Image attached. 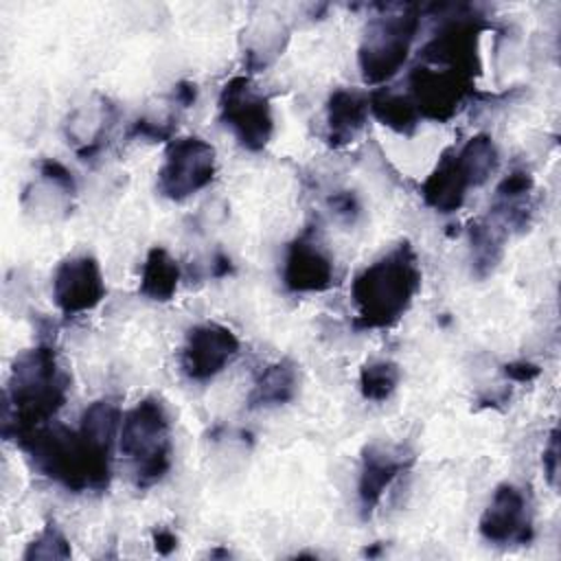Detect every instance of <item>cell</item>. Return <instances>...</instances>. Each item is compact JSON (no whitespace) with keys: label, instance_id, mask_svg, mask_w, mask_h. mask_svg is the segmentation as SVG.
I'll use <instances>...</instances> for the list:
<instances>
[{"label":"cell","instance_id":"6da1fadb","mask_svg":"<svg viewBox=\"0 0 561 561\" xmlns=\"http://www.w3.org/2000/svg\"><path fill=\"white\" fill-rule=\"evenodd\" d=\"M68 394V375L50 346L20 353L11 366L4 392L2 432L20 443L37 427L50 423Z\"/></svg>","mask_w":561,"mask_h":561},{"label":"cell","instance_id":"7a4b0ae2","mask_svg":"<svg viewBox=\"0 0 561 561\" xmlns=\"http://www.w3.org/2000/svg\"><path fill=\"white\" fill-rule=\"evenodd\" d=\"M20 447L42 476L68 491H103L110 484L112 449L101 447L79 427L70 430L50 421L24 436Z\"/></svg>","mask_w":561,"mask_h":561},{"label":"cell","instance_id":"3957f363","mask_svg":"<svg viewBox=\"0 0 561 561\" xmlns=\"http://www.w3.org/2000/svg\"><path fill=\"white\" fill-rule=\"evenodd\" d=\"M421 289V267L408 241L366 265L351 285L357 329H388L397 324Z\"/></svg>","mask_w":561,"mask_h":561},{"label":"cell","instance_id":"277c9868","mask_svg":"<svg viewBox=\"0 0 561 561\" xmlns=\"http://www.w3.org/2000/svg\"><path fill=\"white\" fill-rule=\"evenodd\" d=\"M118 449L138 489L158 484L171 469V419L158 397H145L121 419Z\"/></svg>","mask_w":561,"mask_h":561},{"label":"cell","instance_id":"5b68a950","mask_svg":"<svg viewBox=\"0 0 561 561\" xmlns=\"http://www.w3.org/2000/svg\"><path fill=\"white\" fill-rule=\"evenodd\" d=\"M419 9L414 4L397 7L370 20L359 50L357 66L364 83L383 88L408 61L412 42L419 31Z\"/></svg>","mask_w":561,"mask_h":561},{"label":"cell","instance_id":"8992f818","mask_svg":"<svg viewBox=\"0 0 561 561\" xmlns=\"http://www.w3.org/2000/svg\"><path fill=\"white\" fill-rule=\"evenodd\" d=\"M217 173V153L199 136H184L169 142L158 169V193L171 202H184L206 188Z\"/></svg>","mask_w":561,"mask_h":561},{"label":"cell","instance_id":"52a82bcc","mask_svg":"<svg viewBox=\"0 0 561 561\" xmlns=\"http://www.w3.org/2000/svg\"><path fill=\"white\" fill-rule=\"evenodd\" d=\"M219 118L248 151H261L272 140V105L248 75H237L221 88Z\"/></svg>","mask_w":561,"mask_h":561},{"label":"cell","instance_id":"ba28073f","mask_svg":"<svg viewBox=\"0 0 561 561\" xmlns=\"http://www.w3.org/2000/svg\"><path fill=\"white\" fill-rule=\"evenodd\" d=\"M239 337L219 322H199L186 331L180 366L191 381H210L239 355Z\"/></svg>","mask_w":561,"mask_h":561},{"label":"cell","instance_id":"9c48e42d","mask_svg":"<svg viewBox=\"0 0 561 561\" xmlns=\"http://www.w3.org/2000/svg\"><path fill=\"white\" fill-rule=\"evenodd\" d=\"M473 77L462 72L440 68V66H419L410 75V99L421 118L449 121L458 107L467 101L471 92Z\"/></svg>","mask_w":561,"mask_h":561},{"label":"cell","instance_id":"30bf717a","mask_svg":"<svg viewBox=\"0 0 561 561\" xmlns=\"http://www.w3.org/2000/svg\"><path fill=\"white\" fill-rule=\"evenodd\" d=\"M53 302L64 316H81L101 305L105 298V280L101 265L90 254L64 259L53 274Z\"/></svg>","mask_w":561,"mask_h":561},{"label":"cell","instance_id":"8fae6325","mask_svg":"<svg viewBox=\"0 0 561 561\" xmlns=\"http://www.w3.org/2000/svg\"><path fill=\"white\" fill-rule=\"evenodd\" d=\"M478 530L493 546L528 543L533 539V517L524 491L511 482L497 484L480 515Z\"/></svg>","mask_w":561,"mask_h":561},{"label":"cell","instance_id":"7c38bea8","mask_svg":"<svg viewBox=\"0 0 561 561\" xmlns=\"http://www.w3.org/2000/svg\"><path fill=\"white\" fill-rule=\"evenodd\" d=\"M283 283L294 294H320L335 283L333 259L311 230H305L287 245Z\"/></svg>","mask_w":561,"mask_h":561},{"label":"cell","instance_id":"4fadbf2b","mask_svg":"<svg viewBox=\"0 0 561 561\" xmlns=\"http://www.w3.org/2000/svg\"><path fill=\"white\" fill-rule=\"evenodd\" d=\"M478 20L480 18L471 15L445 20L423 50L425 61L430 66L449 68L473 77L478 68V39L482 31Z\"/></svg>","mask_w":561,"mask_h":561},{"label":"cell","instance_id":"5bb4252c","mask_svg":"<svg viewBox=\"0 0 561 561\" xmlns=\"http://www.w3.org/2000/svg\"><path fill=\"white\" fill-rule=\"evenodd\" d=\"M412 456L401 447L370 443L362 449L359 476H357V500L362 517H370L381 504L392 482L410 467Z\"/></svg>","mask_w":561,"mask_h":561},{"label":"cell","instance_id":"9a60e30c","mask_svg":"<svg viewBox=\"0 0 561 561\" xmlns=\"http://www.w3.org/2000/svg\"><path fill=\"white\" fill-rule=\"evenodd\" d=\"M469 188H473L465 167L458 160L456 149H447L436 167L430 171V175L421 184V197L425 206L440 215L456 213L465 199Z\"/></svg>","mask_w":561,"mask_h":561},{"label":"cell","instance_id":"2e32d148","mask_svg":"<svg viewBox=\"0 0 561 561\" xmlns=\"http://www.w3.org/2000/svg\"><path fill=\"white\" fill-rule=\"evenodd\" d=\"M368 94L335 88L327 101V142L335 149L355 142L368 121Z\"/></svg>","mask_w":561,"mask_h":561},{"label":"cell","instance_id":"e0dca14e","mask_svg":"<svg viewBox=\"0 0 561 561\" xmlns=\"http://www.w3.org/2000/svg\"><path fill=\"white\" fill-rule=\"evenodd\" d=\"M298 368L291 359H278L261 370L256 377L250 394H248V408L250 410H267L287 405L298 394Z\"/></svg>","mask_w":561,"mask_h":561},{"label":"cell","instance_id":"ac0fdd59","mask_svg":"<svg viewBox=\"0 0 561 561\" xmlns=\"http://www.w3.org/2000/svg\"><path fill=\"white\" fill-rule=\"evenodd\" d=\"M180 285V265L167 248L153 245L142 263L138 291L153 302H169Z\"/></svg>","mask_w":561,"mask_h":561},{"label":"cell","instance_id":"d6986e66","mask_svg":"<svg viewBox=\"0 0 561 561\" xmlns=\"http://www.w3.org/2000/svg\"><path fill=\"white\" fill-rule=\"evenodd\" d=\"M368 110L381 125L401 136H412L421 121L412 99L390 88H375L368 94Z\"/></svg>","mask_w":561,"mask_h":561},{"label":"cell","instance_id":"ffe728a7","mask_svg":"<svg viewBox=\"0 0 561 561\" xmlns=\"http://www.w3.org/2000/svg\"><path fill=\"white\" fill-rule=\"evenodd\" d=\"M506 232L500 221L476 219L469 228V245H471V267L478 278H486L493 274L497 263L504 256Z\"/></svg>","mask_w":561,"mask_h":561},{"label":"cell","instance_id":"44dd1931","mask_svg":"<svg viewBox=\"0 0 561 561\" xmlns=\"http://www.w3.org/2000/svg\"><path fill=\"white\" fill-rule=\"evenodd\" d=\"M456 153H458V160L465 167L473 188L482 186L500 167V151L489 134L471 136Z\"/></svg>","mask_w":561,"mask_h":561},{"label":"cell","instance_id":"7402d4cb","mask_svg":"<svg viewBox=\"0 0 561 561\" xmlns=\"http://www.w3.org/2000/svg\"><path fill=\"white\" fill-rule=\"evenodd\" d=\"M401 381V368L390 359H373L359 370V392L366 401H388Z\"/></svg>","mask_w":561,"mask_h":561},{"label":"cell","instance_id":"603a6c76","mask_svg":"<svg viewBox=\"0 0 561 561\" xmlns=\"http://www.w3.org/2000/svg\"><path fill=\"white\" fill-rule=\"evenodd\" d=\"M70 554H72V550H70L68 539L64 537V533L55 524H48L26 546L22 559L24 561H33V559H68Z\"/></svg>","mask_w":561,"mask_h":561},{"label":"cell","instance_id":"cb8c5ba5","mask_svg":"<svg viewBox=\"0 0 561 561\" xmlns=\"http://www.w3.org/2000/svg\"><path fill=\"white\" fill-rule=\"evenodd\" d=\"M39 178H42L44 182H48V184L61 188V191L68 193V195L75 193V178H72V173H70L61 162H57V160H53V158L42 160V164H39Z\"/></svg>","mask_w":561,"mask_h":561},{"label":"cell","instance_id":"d4e9b609","mask_svg":"<svg viewBox=\"0 0 561 561\" xmlns=\"http://www.w3.org/2000/svg\"><path fill=\"white\" fill-rule=\"evenodd\" d=\"M329 208L344 224H355V219L359 217V210H362L359 199L355 197L353 191H337V193H333L329 197Z\"/></svg>","mask_w":561,"mask_h":561},{"label":"cell","instance_id":"484cf974","mask_svg":"<svg viewBox=\"0 0 561 561\" xmlns=\"http://www.w3.org/2000/svg\"><path fill=\"white\" fill-rule=\"evenodd\" d=\"M541 465H543V476H546L548 484L552 489H557V480H559V432H557V427H552V432L548 436V443L541 454Z\"/></svg>","mask_w":561,"mask_h":561},{"label":"cell","instance_id":"4316f807","mask_svg":"<svg viewBox=\"0 0 561 561\" xmlns=\"http://www.w3.org/2000/svg\"><path fill=\"white\" fill-rule=\"evenodd\" d=\"M504 377L511 379V381H517V383H528L533 379L539 377V366L533 364V362H526V359H515V362H508L504 364L502 368Z\"/></svg>","mask_w":561,"mask_h":561},{"label":"cell","instance_id":"83f0119b","mask_svg":"<svg viewBox=\"0 0 561 561\" xmlns=\"http://www.w3.org/2000/svg\"><path fill=\"white\" fill-rule=\"evenodd\" d=\"M197 99V85L193 81H180L173 85V103L180 107H191Z\"/></svg>","mask_w":561,"mask_h":561},{"label":"cell","instance_id":"f1b7e54d","mask_svg":"<svg viewBox=\"0 0 561 561\" xmlns=\"http://www.w3.org/2000/svg\"><path fill=\"white\" fill-rule=\"evenodd\" d=\"M151 541L160 554H171L178 548V537L169 528H156L151 535Z\"/></svg>","mask_w":561,"mask_h":561},{"label":"cell","instance_id":"f546056e","mask_svg":"<svg viewBox=\"0 0 561 561\" xmlns=\"http://www.w3.org/2000/svg\"><path fill=\"white\" fill-rule=\"evenodd\" d=\"M230 270H232L230 259H228L226 254H217V256H215V263H213V276H215V278H221V276H226Z\"/></svg>","mask_w":561,"mask_h":561}]
</instances>
